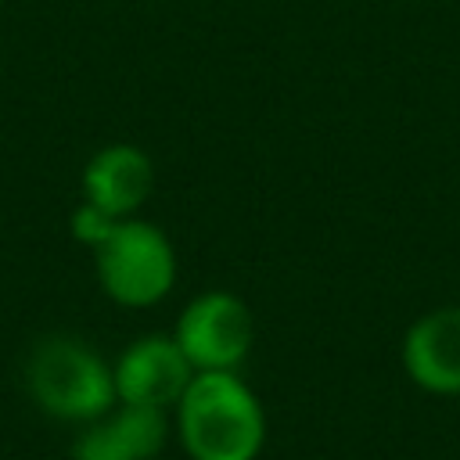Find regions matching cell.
<instances>
[{"instance_id":"cell-3","label":"cell","mask_w":460,"mask_h":460,"mask_svg":"<svg viewBox=\"0 0 460 460\" xmlns=\"http://www.w3.org/2000/svg\"><path fill=\"white\" fill-rule=\"evenodd\" d=\"M101 291L126 309L158 305L176 284V248L162 226L126 216L93 248Z\"/></svg>"},{"instance_id":"cell-1","label":"cell","mask_w":460,"mask_h":460,"mask_svg":"<svg viewBox=\"0 0 460 460\" xmlns=\"http://www.w3.org/2000/svg\"><path fill=\"white\" fill-rule=\"evenodd\" d=\"M190 460H255L266 442V410L237 370H194L172 406Z\"/></svg>"},{"instance_id":"cell-7","label":"cell","mask_w":460,"mask_h":460,"mask_svg":"<svg viewBox=\"0 0 460 460\" xmlns=\"http://www.w3.org/2000/svg\"><path fill=\"white\" fill-rule=\"evenodd\" d=\"M79 190H83V201L97 205L115 219H126V216H137L151 198L155 165L147 151L137 144H104L86 158Z\"/></svg>"},{"instance_id":"cell-8","label":"cell","mask_w":460,"mask_h":460,"mask_svg":"<svg viewBox=\"0 0 460 460\" xmlns=\"http://www.w3.org/2000/svg\"><path fill=\"white\" fill-rule=\"evenodd\" d=\"M402 370L431 395H460V305L424 313L406 327Z\"/></svg>"},{"instance_id":"cell-6","label":"cell","mask_w":460,"mask_h":460,"mask_svg":"<svg viewBox=\"0 0 460 460\" xmlns=\"http://www.w3.org/2000/svg\"><path fill=\"white\" fill-rule=\"evenodd\" d=\"M169 438V410L115 402L104 417L90 420L75 446L72 460H155Z\"/></svg>"},{"instance_id":"cell-2","label":"cell","mask_w":460,"mask_h":460,"mask_svg":"<svg viewBox=\"0 0 460 460\" xmlns=\"http://www.w3.org/2000/svg\"><path fill=\"white\" fill-rule=\"evenodd\" d=\"M25 388L43 413L72 424H90L119 402L111 363L72 334L36 341L25 363Z\"/></svg>"},{"instance_id":"cell-5","label":"cell","mask_w":460,"mask_h":460,"mask_svg":"<svg viewBox=\"0 0 460 460\" xmlns=\"http://www.w3.org/2000/svg\"><path fill=\"white\" fill-rule=\"evenodd\" d=\"M111 374L119 402L172 410L187 381L194 377V367L187 363L172 334H144L115 356Z\"/></svg>"},{"instance_id":"cell-4","label":"cell","mask_w":460,"mask_h":460,"mask_svg":"<svg viewBox=\"0 0 460 460\" xmlns=\"http://www.w3.org/2000/svg\"><path fill=\"white\" fill-rule=\"evenodd\" d=\"M194 370H237L255 341V320L241 295L201 291L194 295L172 331Z\"/></svg>"},{"instance_id":"cell-9","label":"cell","mask_w":460,"mask_h":460,"mask_svg":"<svg viewBox=\"0 0 460 460\" xmlns=\"http://www.w3.org/2000/svg\"><path fill=\"white\" fill-rule=\"evenodd\" d=\"M119 219L115 216H108V212H101L97 205H90V201H79L75 208H72V237L79 241V244H86L90 252L111 234V226H115Z\"/></svg>"}]
</instances>
